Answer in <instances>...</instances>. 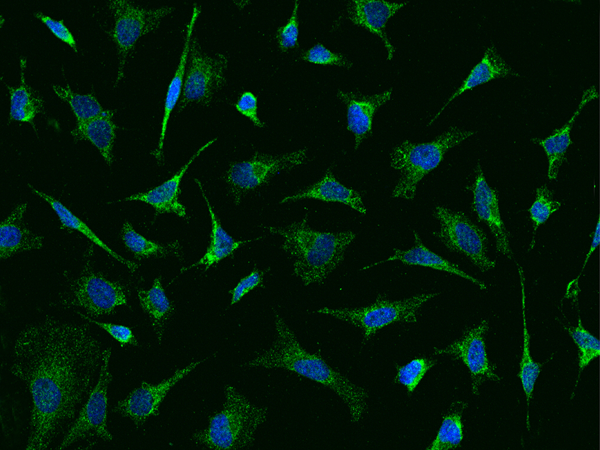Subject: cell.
<instances>
[{"label": "cell", "instance_id": "7a4b0ae2", "mask_svg": "<svg viewBox=\"0 0 600 450\" xmlns=\"http://www.w3.org/2000/svg\"><path fill=\"white\" fill-rule=\"evenodd\" d=\"M274 326L276 338L272 345L248 360L246 366L284 369L330 388L345 403L352 423L357 424L368 410V391L330 366L320 350L304 349L278 313L274 314Z\"/></svg>", "mask_w": 600, "mask_h": 450}, {"label": "cell", "instance_id": "d6986e66", "mask_svg": "<svg viewBox=\"0 0 600 450\" xmlns=\"http://www.w3.org/2000/svg\"><path fill=\"white\" fill-rule=\"evenodd\" d=\"M414 241H415V246H413L407 250H401L399 248H394L393 249L394 253L391 256H389L388 258H385V259L379 260V261H375L373 263L365 265L360 270L366 271V270H369L378 265H382L383 263H386V262L399 261V262H401L405 265H409V266H412V265L423 266V267H428V268H431V269H434L437 271L457 275V276L462 277V278L472 282L473 284L477 285L481 290L488 289V286L486 283H484L483 281L470 275L469 273L465 272L464 270L460 269L458 264L453 263V262L445 259L444 257H441L440 255L436 254L431 249H429L423 243L421 237L419 236V234L416 231L414 232Z\"/></svg>", "mask_w": 600, "mask_h": 450}, {"label": "cell", "instance_id": "e575fe53", "mask_svg": "<svg viewBox=\"0 0 600 450\" xmlns=\"http://www.w3.org/2000/svg\"><path fill=\"white\" fill-rule=\"evenodd\" d=\"M535 195L536 198L528 209L529 218L533 223V238L529 246L530 250L535 247V239L539 226L545 223L562 206L561 201L553 198L554 191L546 186L541 185L536 187Z\"/></svg>", "mask_w": 600, "mask_h": 450}, {"label": "cell", "instance_id": "44dd1931", "mask_svg": "<svg viewBox=\"0 0 600 450\" xmlns=\"http://www.w3.org/2000/svg\"><path fill=\"white\" fill-rule=\"evenodd\" d=\"M194 182L199 188L201 195L205 201V204L208 208L209 217L211 220V232L209 239V246L207 247L204 255L198 259L197 261L189 264L188 266H183L180 269V272H184L191 268H197L200 266L204 267L205 271H208L213 265L219 263L232 256L242 245L248 244L250 242H254L257 240H261L263 236L249 238V239H234L222 226L221 222L218 220L212 205L209 202V199L205 193L203 185L201 181L194 177Z\"/></svg>", "mask_w": 600, "mask_h": 450}, {"label": "cell", "instance_id": "4dcf8cb0", "mask_svg": "<svg viewBox=\"0 0 600 450\" xmlns=\"http://www.w3.org/2000/svg\"><path fill=\"white\" fill-rule=\"evenodd\" d=\"M121 240L138 261L158 256H175L180 260L183 257V247L180 240H174L168 244L149 240L138 233L129 221H124L122 225Z\"/></svg>", "mask_w": 600, "mask_h": 450}, {"label": "cell", "instance_id": "cb8c5ba5", "mask_svg": "<svg viewBox=\"0 0 600 450\" xmlns=\"http://www.w3.org/2000/svg\"><path fill=\"white\" fill-rule=\"evenodd\" d=\"M519 76V74L505 61L494 46H489L484 51L481 60L471 69L468 76L456 91L447 99L437 113L429 120L430 126L438 119L444 109L464 92L499 77Z\"/></svg>", "mask_w": 600, "mask_h": 450}, {"label": "cell", "instance_id": "277c9868", "mask_svg": "<svg viewBox=\"0 0 600 450\" xmlns=\"http://www.w3.org/2000/svg\"><path fill=\"white\" fill-rule=\"evenodd\" d=\"M224 395L222 409L209 417L207 427L195 432L192 440L208 449L250 447L268 416V409L253 404L231 384H225Z\"/></svg>", "mask_w": 600, "mask_h": 450}, {"label": "cell", "instance_id": "7402d4cb", "mask_svg": "<svg viewBox=\"0 0 600 450\" xmlns=\"http://www.w3.org/2000/svg\"><path fill=\"white\" fill-rule=\"evenodd\" d=\"M28 204H17L13 211L0 223V259L4 261L16 253L40 250L44 238L23 224Z\"/></svg>", "mask_w": 600, "mask_h": 450}, {"label": "cell", "instance_id": "ab89813d", "mask_svg": "<svg viewBox=\"0 0 600 450\" xmlns=\"http://www.w3.org/2000/svg\"><path fill=\"white\" fill-rule=\"evenodd\" d=\"M81 317L83 320L99 326L110 337H112L121 348L127 345L136 346L138 344L137 338L133 333L132 328L129 326L94 320L91 317L83 314H81Z\"/></svg>", "mask_w": 600, "mask_h": 450}, {"label": "cell", "instance_id": "ac0fdd59", "mask_svg": "<svg viewBox=\"0 0 600 450\" xmlns=\"http://www.w3.org/2000/svg\"><path fill=\"white\" fill-rule=\"evenodd\" d=\"M217 137L210 139L204 145H202L187 161L178 169L176 173L172 175L168 180L162 184L142 193H137L128 196L120 201H141L150 205L154 211L155 216L164 213H174L178 217L187 218L186 207L181 203L179 199L180 195V183L181 180L190 167V165L198 158V156L206 150L210 145L217 141Z\"/></svg>", "mask_w": 600, "mask_h": 450}, {"label": "cell", "instance_id": "7bdbcfd3", "mask_svg": "<svg viewBox=\"0 0 600 450\" xmlns=\"http://www.w3.org/2000/svg\"><path fill=\"white\" fill-rule=\"evenodd\" d=\"M591 246L586 254V258L585 261L583 263V267L581 269V271L579 272L578 276L572 280L571 282H569V284L567 285L566 288V292H565V298H569L572 301H574L575 304H577L578 301V294H579V280L582 276V272L584 271L586 264L589 260V258L591 257L592 253L597 249L598 245H599V227L596 226L593 234H592V240H591Z\"/></svg>", "mask_w": 600, "mask_h": 450}, {"label": "cell", "instance_id": "836d02e7", "mask_svg": "<svg viewBox=\"0 0 600 450\" xmlns=\"http://www.w3.org/2000/svg\"><path fill=\"white\" fill-rule=\"evenodd\" d=\"M52 90L58 98L69 104L76 118V125L83 124L104 111V108L93 93H74L69 83H66L65 87L52 85Z\"/></svg>", "mask_w": 600, "mask_h": 450}, {"label": "cell", "instance_id": "1f68e13d", "mask_svg": "<svg viewBox=\"0 0 600 450\" xmlns=\"http://www.w3.org/2000/svg\"><path fill=\"white\" fill-rule=\"evenodd\" d=\"M468 406L464 400L452 402L442 417L439 430L429 446L428 450H450L457 448L464 438L463 412Z\"/></svg>", "mask_w": 600, "mask_h": 450}, {"label": "cell", "instance_id": "7c38bea8", "mask_svg": "<svg viewBox=\"0 0 600 450\" xmlns=\"http://www.w3.org/2000/svg\"><path fill=\"white\" fill-rule=\"evenodd\" d=\"M227 65L228 57L224 53H217L216 56L203 53L197 39H191L189 68L183 85L179 110H183L191 102L209 106L214 92L225 81Z\"/></svg>", "mask_w": 600, "mask_h": 450}, {"label": "cell", "instance_id": "9a60e30c", "mask_svg": "<svg viewBox=\"0 0 600 450\" xmlns=\"http://www.w3.org/2000/svg\"><path fill=\"white\" fill-rule=\"evenodd\" d=\"M466 188L472 192L471 208L477 219L489 227L497 251L511 259L510 235L501 216L498 194L487 183L481 164L476 168V178L473 186H467Z\"/></svg>", "mask_w": 600, "mask_h": 450}, {"label": "cell", "instance_id": "d6a6232c", "mask_svg": "<svg viewBox=\"0 0 600 450\" xmlns=\"http://www.w3.org/2000/svg\"><path fill=\"white\" fill-rule=\"evenodd\" d=\"M573 342L578 349V372L574 383V389L571 393V399L577 389L581 374L583 370L599 355V340L598 338L589 332L582 323V319L579 316L578 322L575 327L565 326L564 327Z\"/></svg>", "mask_w": 600, "mask_h": 450}, {"label": "cell", "instance_id": "d590c367", "mask_svg": "<svg viewBox=\"0 0 600 450\" xmlns=\"http://www.w3.org/2000/svg\"><path fill=\"white\" fill-rule=\"evenodd\" d=\"M437 360L434 358L419 357L410 360L404 365H396L394 382L403 385L409 394H412L429 370L434 367Z\"/></svg>", "mask_w": 600, "mask_h": 450}, {"label": "cell", "instance_id": "e0dca14e", "mask_svg": "<svg viewBox=\"0 0 600 450\" xmlns=\"http://www.w3.org/2000/svg\"><path fill=\"white\" fill-rule=\"evenodd\" d=\"M409 2H389L385 0H351L348 4L347 19L354 25L376 34L387 51L386 59L391 61L396 52L395 46L386 34V24Z\"/></svg>", "mask_w": 600, "mask_h": 450}, {"label": "cell", "instance_id": "83f0119b", "mask_svg": "<svg viewBox=\"0 0 600 450\" xmlns=\"http://www.w3.org/2000/svg\"><path fill=\"white\" fill-rule=\"evenodd\" d=\"M114 114V110L104 109L97 117L76 125L71 130V136L74 140L90 141L99 150L107 165L112 164V148L118 129L113 121Z\"/></svg>", "mask_w": 600, "mask_h": 450}, {"label": "cell", "instance_id": "74e56055", "mask_svg": "<svg viewBox=\"0 0 600 450\" xmlns=\"http://www.w3.org/2000/svg\"><path fill=\"white\" fill-rule=\"evenodd\" d=\"M298 9L299 2L298 0H295L292 13L288 21L284 25L276 28V40L278 47L282 52H287L289 49H293L298 45Z\"/></svg>", "mask_w": 600, "mask_h": 450}, {"label": "cell", "instance_id": "5b68a950", "mask_svg": "<svg viewBox=\"0 0 600 450\" xmlns=\"http://www.w3.org/2000/svg\"><path fill=\"white\" fill-rule=\"evenodd\" d=\"M475 134L473 130L451 127L430 142L413 143L405 139L396 145L390 154V166L400 172V178L391 196L413 200L419 182L439 166L446 152Z\"/></svg>", "mask_w": 600, "mask_h": 450}, {"label": "cell", "instance_id": "ffe728a7", "mask_svg": "<svg viewBox=\"0 0 600 450\" xmlns=\"http://www.w3.org/2000/svg\"><path fill=\"white\" fill-rule=\"evenodd\" d=\"M299 199H314L327 203H340L352 210L365 215L368 209L364 205L360 192L339 182L330 168L326 169L323 177L307 188L284 196L280 203L294 202Z\"/></svg>", "mask_w": 600, "mask_h": 450}, {"label": "cell", "instance_id": "f35d334b", "mask_svg": "<svg viewBox=\"0 0 600 450\" xmlns=\"http://www.w3.org/2000/svg\"><path fill=\"white\" fill-rule=\"evenodd\" d=\"M266 270L260 269L257 265L247 275L239 279L236 285L229 290L230 305H235L249 292L256 288H264V275Z\"/></svg>", "mask_w": 600, "mask_h": 450}, {"label": "cell", "instance_id": "d4e9b609", "mask_svg": "<svg viewBox=\"0 0 600 450\" xmlns=\"http://www.w3.org/2000/svg\"><path fill=\"white\" fill-rule=\"evenodd\" d=\"M199 14H200V8L197 3H194L190 20L188 21V23L186 25V36H185V40H184V45H183L180 61H179L178 67L176 69V72L167 88L165 101H164V113H163V118H162V123H161V130H160L158 144H157L156 149L151 151V155L157 160H161V158H162L163 149H164V141H165L169 118H170V115H171L174 107L176 106V104L179 100L180 93L182 90V85H184L183 79H184V74H185V66H186V62H187L189 51H190L192 32H193V28L196 23V20L199 17Z\"/></svg>", "mask_w": 600, "mask_h": 450}, {"label": "cell", "instance_id": "6da1fadb", "mask_svg": "<svg viewBox=\"0 0 600 450\" xmlns=\"http://www.w3.org/2000/svg\"><path fill=\"white\" fill-rule=\"evenodd\" d=\"M105 348L87 326L53 318L18 333L9 370L26 384L32 401L24 449H48L59 426L74 418L98 380Z\"/></svg>", "mask_w": 600, "mask_h": 450}, {"label": "cell", "instance_id": "2e32d148", "mask_svg": "<svg viewBox=\"0 0 600 450\" xmlns=\"http://www.w3.org/2000/svg\"><path fill=\"white\" fill-rule=\"evenodd\" d=\"M337 96L346 108V130L354 136V149L371 134L376 111L392 98V89L373 95H361L354 91L338 89Z\"/></svg>", "mask_w": 600, "mask_h": 450}, {"label": "cell", "instance_id": "f546056e", "mask_svg": "<svg viewBox=\"0 0 600 450\" xmlns=\"http://www.w3.org/2000/svg\"><path fill=\"white\" fill-rule=\"evenodd\" d=\"M137 299L141 309L151 317L152 328L160 342L163 337L164 325L174 312V305L163 287L162 276H156L149 289H137Z\"/></svg>", "mask_w": 600, "mask_h": 450}, {"label": "cell", "instance_id": "ba28073f", "mask_svg": "<svg viewBox=\"0 0 600 450\" xmlns=\"http://www.w3.org/2000/svg\"><path fill=\"white\" fill-rule=\"evenodd\" d=\"M112 349L106 347L103 364L93 388L78 415L64 434L58 449H65L84 438L98 437L111 442L113 436L107 428L108 420V388L112 381L110 360Z\"/></svg>", "mask_w": 600, "mask_h": 450}, {"label": "cell", "instance_id": "52a82bcc", "mask_svg": "<svg viewBox=\"0 0 600 450\" xmlns=\"http://www.w3.org/2000/svg\"><path fill=\"white\" fill-rule=\"evenodd\" d=\"M434 215L439 220L440 229L433 235L448 249L463 254L482 271L496 267V261L488 256L486 233L464 212L437 205Z\"/></svg>", "mask_w": 600, "mask_h": 450}, {"label": "cell", "instance_id": "9c48e42d", "mask_svg": "<svg viewBox=\"0 0 600 450\" xmlns=\"http://www.w3.org/2000/svg\"><path fill=\"white\" fill-rule=\"evenodd\" d=\"M108 8L114 17V26L109 34L118 48L120 58L115 80L117 84L124 76L128 53L136 41L141 36L156 30L161 20L173 11V7L146 9L127 0H112Z\"/></svg>", "mask_w": 600, "mask_h": 450}, {"label": "cell", "instance_id": "30bf717a", "mask_svg": "<svg viewBox=\"0 0 600 450\" xmlns=\"http://www.w3.org/2000/svg\"><path fill=\"white\" fill-rule=\"evenodd\" d=\"M306 156L305 148L279 156L255 151L248 160L232 162L227 170L225 181L235 205L240 203L243 193L267 184L271 178L282 171L302 165Z\"/></svg>", "mask_w": 600, "mask_h": 450}, {"label": "cell", "instance_id": "b9f144b4", "mask_svg": "<svg viewBox=\"0 0 600 450\" xmlns=\"http://www.w3.org/2000/svg\"><path fill=\"white\" fill-rule=\"evenodd\" d=\"M234 107L241 115L248 118L255 127L264 128L265 123L258 115V98L252 91L245 90L242 92Z\"/></svg>", "mask_w": 600, "mask_h": 450}, {"label": "cell", "instance_id": "60d3db41", "mask_svg": "<svg viewBox=\"0 0 600 450\" xmlns=\"http://www.w3.org/2000/svg\"><path fill=\"white\" fill-rule=\"evenodd\" d=\"M35 18L39 19L60 41L70 46L74 52H78L76 39L72 32L65 25L63 19L55 20L42 12L34 13Z\"/></svg>", "mask_w": 600, "mask_h": 450}, {"label": "cell", "instance_id": "f1b7e54d", "mask_svg": "<svg viewBox=\"0 0 600 450\" xmlns=\"http://www.w3.org/2000/svg\"><path fill=\"white\" fill-rule=\"evenodd\" d=\"M518 275L521 286V308H522V321H523V351L522 357L519 363L518 377L520 379L522 389L526 398V426L527 430L530 431V402L533 397L535 383L542 370V364L535 362L531 357L530 352V335L527 328L526 321V296H525V274L524 269L521 265H518Z\"/></svg>", "mask_w": 600, "mask_h": 450}, {"label": "cell", "instance_id": "3957f363", "mask_svg": "<svg viewBox=\"0 0 600 450\" xmlns=\"http://www.w3.org/2000/svg\"><path fill=\"white\" fill-rule=\"evenodd\" d=\"M307 220L305 207L303 220L288 227H265L270 234L283 237L281 249L293 258V274L305 286L323 282L344 261L347 247L356 238L354 231L313 230Z\"/></svg>", "mask_w": 600, "mask_h": 450}, {"label": "cell", "instance_id": "603a6c76", "mask_svg": "<svg viewBox=\"0 0 600 450\" xmlns=\"http://www.w3.org/2000/svg\"><path fill=\"white\" fill-rule=\"evenodd\" d=\"M597 96L598 92L596 86L589 87L584 91L576 110L562 127L554 129L552 134L544 139L533 138L532 141L540 145L545 151L547 158L546 176L549 181L557 179L559 170L566 160L567 150L572 145L570 132L576 118L579 116L584 106L596 99Z\"/></svg>", "mask_w": 600, "mask_h": 450}, {"label": "cell", "instance_id": "484cf974", "mask_svg": "<svg viewBox=\"0 0 600 450\" xmlns=\"http://www.w3.org/2000/svg\"><path fill=\"white\" fill-rule=\"evenodd\" d=\"M20 84L12 87L7 84L9 91V121L28 123L35 128V119L39 114L45 115V103L36 90L25 80L27 60L19 58Z\"/></svg>", "mask_w": 600, "mask_h": 450}, {"label": "cell", "instance_id": "4316f807", "mask_svg": "<svg viewBox=\"0 0 600 450\" xmlns=\"http://www.w3.org/2000/svg\"><path fill=\"white\" fill-rule=\"evenodd\" d=\"M27 187L37 196L41 197L44 201H46L59 220L61 230H75L83 234L87 239H89L93 244L97 245L101 249H103L107 254H109L114 260L118 261L122 265H124L131 273H135L139 268V263L134 262L132 260H128L111 249L104 241H102L96 233L79 217H77L68 207H66L62 202L54 198L53 196L35 188L31 184H27Z\"/></svg>", "mask_w": 600, "mask_h": 450}, {"label": "cell", "instance_id": "8fae6325", "mask_svg": "<svg viewBox=\"0 0 600 450\" xmlns=\"http://www.w3.org/2000/svg\"><path fill=\"white\" fill-rule=\"evenodd\" d=\"M89 248L85 267L72 286L68 304L82 308L89 316L111 315L119 306L128 305L129 289L120 281L110 280L90 268Z\"/></svg>", "mask_w": 600, "mask_h": 450}, {"label": "cell", "instance_id": "8d00e7d4", "mask_svg": "<svg viewBox=\"0 0 600 450\" xmlns=\"http://www.w3.org/2000/svg\"><path fill=\"white\" fill-rule=\"evenodd\" d=\"M300 59L316 65H333L351 68L352 63L341 53L333 52L322 43L318 42L309 49L303 51Z\"/></svg>", "mask_w": 600, "mask_h": 450}, {"label": "cell", "instance_id": "5bb4252c", "mask_svg": "<svg viewBox=\"0 0 600 450\" xmlns=\"http://www.w3.org/2000/svg\"><path fill=\"white\" fill-rule=\"evenodd\" d=\"M201 360H193L183 368L177 369L171 376L157 384L143 380L139 387L120 399L113 412L129 418L136 426L143 425L148 419L160 413V404L169 391L185 376L198 367Z\"/></svg>", "mask_w": 600, "mask_h": 450}, {"label": "cell", "instance_id": "8992f818", "mask_svg": "<svg viewBox=\"0 0 600 450\" xmlns=\"http://www.w3.org/2000/svg\"><path fill=\"white\" fill-rule=\"evenodd\" d=\"M436 295L435 292H422L402 300H391L377 294L375 301L369 305L355 308L320 307L315 313L334 317L359 328L363 339L367 341L392 323H416L417 310Z\"/></svg>", "mask_w": 600, "mask_h": 450}, {"label": "cell", "instance_id": "4fadbf2b", "mask_svg": "<svg viewBox=\"0 0 600 450\" xmlns=\"http://www.w3.org/2000/svg\"><path fill=\"white\" fill-rule=\"evenodd\" d=\"M488 329L489 322L483 319L447 347L433 349L436 355H450L465 364L471 376L473 395H478L479 387L486 379L501 381L496 372L497 364L490 363L487 356L485 338Z\"/></svg>", "mask_w": 600, "mask_h": 450}]
</instances>
